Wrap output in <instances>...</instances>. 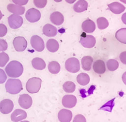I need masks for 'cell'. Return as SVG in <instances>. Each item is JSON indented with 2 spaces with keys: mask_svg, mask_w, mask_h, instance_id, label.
I'll use <instances>...</instances> for the list:
<instances>
[{
  "mask_svg": "<svg viewBox=\"0 0 126 122\" xmlns=\"http://www.w3.org/2000/svg\"><path fill=\"white\" fill-rule=\"evenodd\" d=\"M14 105L12 100L5 99L0 102V111L3 114H8L13 111Z\"/></svg>",
  "mask_w": 126,
  "mask_h": 122,
  "instance_id": "9",
  "label": "cell"
},
{
  "mask_svg": "<svg viewBox=\"0 0 126 122\" xmlns=\"http://www.w3.org/2000/svg\"><path fill=\"white\" fill-rule=\"evenodd\" d=\"M119 62L115 59H110L107 62V67L110 71H114L119 68Z\"/></svg>",
  "mask_w": 126,
  "mask_h": 122,
  "instance_id": "29",
  "label": "cell"
},
{
  "mask_svg": "<svg viewBox=\"0 0 126 122\" xmlns=\"http://www.w3.org/2000/svg\"><path fill=\"white\" fill-rule=\"evenodd\" d=\"M13 46L18 52H23L27 47V42L23 37H17L13 40Z\"/></svg>",
  "mask_w": 126,
  "mask_h": 122,
  "instance_id": "7",
  "label": "cell"
},
{
  "mask_svg": "<svg viewBox=\"0 0 126 122\" xmlns=\"http://www.w3.org/2000/svg\"><path fill=\"white\" fill-rule=\"evenodd\" d=\"M15 4L19 5V6H23L27 4L29 0H12Z\"/></svg>",
  "mask_w": 126,
  "mask_h": 122,
  "instance_id": "37",
  "label": "cell"
},
{
  "mask_svg": "<svg viewBox=\"0 0 126 122\" xmlns=\"http://www.w3.org/2000/svg\"><path fill=\"white\" fill-rule=\"evenodd\" d=\"M43 33L47 37H52L57 35V28L51 24H46L43 27Z\"/></svg>",
  "mask_w": 126,
  "mask_h": 122,
  "instance_id": "19",
  "label": "cell"
},
{
  "mask_svg": "<svg viewBox=\"0 0 126 122\" xmlns=\"http://www.w3.org/2000/svg\"><path fill=\"white\" fill-rule=\"evenodd\" d=\"M18 103L22 108L24 109H29L32 105V99L27 94H23L19 97Z\"/></svg>",
  "mask_w": 126,
  "mask_h": 122,
  "instance_id": "10",
  "label": "cell"
},
{
  "mask_svg": "<svg viewBox=\"0 0 126 122\" xmlns=\"http://www.w3.org/2000/svg\"><path fill=\"white\" fill-rule=\"evenodd\" d=\"M26 19L31 23L38 22L41 17V14L39 10L35 8H30L25 14Z\"/></svg>",
  "mask_w": 126,
  "mask_h": 122,
  "instance_id": "8",
  "label": "cell"
},
{
  "mask_svg": "<svg viewBox=\"0 0 126 122\" xmlns=\"http://www.w3.org/2000/svg\"><path fill=\"white\" fill-rule=\"evenodd\" d=\"M8 20L9 25L13 29H17L21 27L23 22V20L22 16L14 14L10 15Z\"/></svg>",
  "mask_w": 126,
  "mask_h": 122,
  "instance_id": "6",
  "label": "cell"
},
{
  "mask_svg": "<svg viewBox=\"0 0 126 122\" xmlns=\"http://www.w3.org/2000/svg\"><path fill=\"white\" fill-rule=\"evenodd\" d=\"M27 116V113L21 109H16L11 115V120L13 122H18L25 119Z\"/></svg>",
  "mask_w": 126,
  "mask_h": 122,
  "instance_id": "12",
  "label": "cell"
},
{
  "mask_svg": "<svg viewBox=\"0 0 126 122\" xmlns=\"http://www.w3.org/2000/svg\"><path fill=\"white\" fill-rule=\"evenodd\" d=\"M50 20L52 23L56 25H61L64 22V16L60 12H56L52 13L50 16Z\"/></svg>",
  "mask_w": 126,
  "mask_h": 122,
  "instance_id": "17",
  "label": "cell"
},
{
  "mask_svg": "<svg viewBox=\"0 0 126 122\" xmlns=\"http://www.w3.org/2000/svg\"><path fill=\"white\" fill-rule=\"evenodd\" d=\"M80 43L84 47L90 49L95 45L96 39L92 35H87L85 37L81 38Z\"/></svg>",
  "mask_w": 126,
  "mask_h": 122,
  "instance_id": "13",
  "label": "cell"
},
{
  "mask_svg": "<svg viewBox=\"0 0 126 122\" xmlns=\"http://www.w3.org/2000/svg\"><path fill=\"white\" fill-rule=\"evenodd\" d=\"M48 69H49V72L53 74H56L59 73L61 70L60 64L56 61H52L49 62L48 65Z\"/></svg>",
  "mask_w": 126,
  "mask_h": 122,
  "instance_id": "26",
  "label": "cell"
},
{
  "mask_svg": "<svg viewBox=\"0 0 126 122\" xmlns=\"http://www.w3.org/2000/svg\"><path fill=\"white\" fill-rule=\"evenodd\" d=\"M5 70L8 76L10 78H18L23 74V68L20 62L13 60L9 62L5 68Z\"/></svg>",
  "mask_w": 126,
  "mask_h": 122,
  "instance_id": "1",
  "label": "cell"
},
{
  "mask_svg": "<svg viewBox=\"0 0 126 122\" xmlns=\"http://www.w3.org/2000/svg\"><path fill=\"white\" fill-rule=\"evenodd\" d=\"M7 77H6V73L4 72L3 69H0V84L4 83L6 81Z\"/></svg>",
  "mask_w": 126,
  "mask_h": 122,
  "instance_id": "36",
  "label": "cell"
},
{
  "mask_svg": "<svg viewBox=\"0 0 126 122\" xmlns=\"http://www.w3.org/2000/svg\"><path fill=\"white\" fill-rule=\"evenodd\" d=\"M2 17H3V14H2L1 12V10H0V20H1Z\"/></svg>",
  "mask_w": 126,
  "mask_h": 122,
  "instance_id": "39",
  "label": "cell"
},
{
  "mask_svg": "<svg viewBox=\"0 0 126 122\" xmlns=\"http://www.w3.org/2000/svg\"><path fill=\"white\" fill-rule=\"evenodd\" d=\"M32 47L37 52H42L44 49V42L43 39L38 35H33L30 39Z\"/></svg>",
  "mask_w": 126,
  "mask_h": 122,
  "instance_id": "5",
  "label": "cell"
},
{
  "mask_svg": "<svg viewBox=\"0 0 126 122\" xmlns=\"http://www.w3.org/2000/svg\"><path fill=\"white\" fill-rule=\"evenodd\" d=\"M97 22V25L99 29L100 30H103V29H105L109 27V23L108 22V20H107L104 17H100L97 19L96 20Z\"/></svg>",
  "mask_w": 126,
  "mask_h": 122,
  "instance_id": "30",
  "label": "cell"
},
{
  "mask_svg": "<svg viewBox=\"0 0 126 122\" xmlns=\"http://www.w3.org/2000/svg\"><path fill=\"white\" fill-rule=\"evenodd\" d=\"M63 89L66 93H71L76 89V85L72 81H66L63 84Z\"/></svg>",
  "mask_w": 126,
  "mask_h": 122,
  "instance_id": "28",
  "label": "cell"
},
{
  "mask_svg": "<svg viewBox=\"0 0 126 122\" xmlns=\"http://www.w3.org/2000/svg\"><path fill=\"white\" fill-rule=\"evenodd\" d=\"M42 80L39 78H32L29 79L26 84V89L31 94L37 93L41 87Z\"/></svg>",
  "mask_w": 126,
  "mask_h": 122,
  "instance_id": "3",
  "label": "cell"
},
{
  "mask_svg": "<svg viewBox=\"0 0 126 122\" xmlns=\"http://www.w3.org/2000/svg\"><path fill=\"white\" fill-rule=\"evenodd\" d=\"M115 37L121 43H126V28H121L115 33Z\"/></svg>",
  "mask_w": 126,
  "mask_h": 122,
  "instance_id": "27",
  "label": "cell"
},
{
  "mask_svg": "<svg viewBox=\"0 0 126 122\" xmlns=\"http://www.w3.org/2000/svg\"><path fill=\"white\" fill-rule=\"evenodd\" d=\"M77 103V99L76 96L73 95H65L62 99V104L65 108H72Z\"/></svg>",
  "mask_w": 126,
  "mask_h": 122,
  "instance_id": "11",
  "label": "cell"
},
{
  "mask_svg": "<svg viewBox=\"0 0 126 122\" xmlns=\"http://www.w3.org/2000/svg\"><path fill=\"white\" fill-rule=\"evenodd\" d=\"M90 76L86 73H81L77 76V81L81 86H86L90 82Z\"/></svg>",
  "mask_w": 126,
  "mask_h": 122,
  "instance_id": "25",
  "label": "cell"
},
{
  "mask_svg": "<svg viewBox=\"0 0 126 122\" xmlns=\"http://www.w3.org/2000/svg\"><path fill=\"white\" fill-rule=\"evenodd\" d=\"M82 29L86 33H93L96 28V25L93 21L86 20L82 23Z\"/></svg>",
  "mask_w": 126,
  "mask_h": 122,
  "instance_id": "16",
  "label": "cell"
},
{
  "mask_svg": "<svg viewBox=\"0 0 126 122\" xmlns=\"http://www.w3.org/2000/svg\"><path fill=\"white\" fill-rule=\"evenodd\" d=\"M93 59L90 56H85L81 59L82 68L83 70L88 71L92 69Z\"/></svg>",
  "mask_w": 126,
  "mask_h": 122,
  "instance_id": "23",
  "label": "cell"
},
{
  "mask_svg": "<svg viewBox=\"0 0 126 122\" xmlns=\"http://www.w3.org/2000/svg\"><path fill=\"white\" fill-rule=\"evenodd\" d=\"M59 48V44L55 39H49L47 42V49L50 52H56Z\"/></svg>",
  "mask_w": 126,
  "mask_h": 122,
  "instance_id": "24",
  "label": "cell"
},
{
  "mask_svg": "<svg viewBox=\"0 0 126 122\" xmlns=\"http://www.w3.org/2000/svg\"><path fill=\"white\" fill-rule=\"evenodd\" d=\"M32 64L33 68L37 70H43L46 68V62L44 60L41 58L36 57L33 59L32 61Z\"/></svg>",
  "mask_w": 126,
  "mask_h": 122,
  "instance_id": "22",
  "label": "cell"
},
{
  "mask_svg": "<svg viewBox=\"0 0 126 122\" xmlns=\"http://www.w3.org/2000/svg\"><path fill=\"white\" fill-rule=\"evenodd\" d=\"M65 68L68 72L76 73L80 69V64L76 58H69L65 62Z\"/></svg>",
  "mask_w": 126,
  "mask_h": 122,
  "instance_id": "4",
  "label": "cell"
},
{
  "mask_svg": "<svg viewBox=\"0 0 126 122\" xmlns=\"http://www.w3.org/2000/svg\"><path fill=\"white\" fill-rule=\"evenodd\" d=\"M28 122V121H23V122Z\"/></svg>",
  "mask_w": 126,
  "mask_h": 122,
  "instance_id": "42",
  "label": "cell"
},
{
  "mask_svg": "<svg viewBox=\"0 0 126 122\" xmlns=\"http://www.w3.org/2000/svg\"><path fill=\"white\" fill-rule=\"evenodd\" d=\"M9 59H10V57L7 54L4 52H1L0 53V67L1 68L4 67L8 63Z\"/></svg>",
  "mask_w": 126,
  "mask_h": 122,
  "instance_id": "31",
  "label": "cell"
},
{
  "mask_svg": "<svg viewBox=\"0 0 126 122\" xmlns=\"http://www.w3.org/2000/svg\"><path fill=\"white\" fill-rule=\"evenodd\" d=\"M93 70L94 72L98 74H102L105 72L106 70V67L104 61L102 60H97L93 63Z\"/></svg>",
  "mask_w": 126,
  "mask_h": 122,
  "instance_id": "15",
  "label": "cell"
},
{
  "mask_svg": "<svg viewBox=\"0 0 126 122\" xmlns=\"http://www.w3.org/2000/svg\"><path fill=\"white\" fill-rule=\"evenodd\" d=\"M108 6L110 11L115 14H120L124 12V11L126 10V7L123 4H120L118 2H113L111 4H109Z\"/></svg>",
  "mask_w": 126,
  "mask_h": 122,
  "instance_id": "20",
  "label": "cell"
},
{
  "mask_svg": "<svg viewBox=\"0 0 126 122\" xmlns=\"http://www.w3.org/2000/svg\"><path fill=\"white\" fill-rule=\"evenodd\" d=\"M7 9L10 13L17 15H22L25 11V8L22 6H19L14 4H9L7 6Z\"/></svg>",
  "mask_w": 126,
  "mask_h": 122,
  "instance_id": "18",
  "label": "cell"
},
{
  "mask_svg": "<svg viewBox=\"0 0 126 122\" xmlns=\"http://www.w3.org/2000/svg\"><path fill=\"white\" fill-rule=\"evenodd\" d=\"M7 32L8 30L6 25L1 23L0 24V37H3L5 36L7 33Z\"/></svg>",
  "mask_w": 126,
  "mask_h": 122,
  "instance_id": "33",
  "label": "cell"
},
{
  "mask_svg": "<svg viewBox=\"0 0 126 122\" xmlns=\"http://www.w3.org/2000/svg\"><path fill=\"white\" fill-rule=\"evenodd\" d=\"M120 1H122V2H124V3H126V0H120Z\"/></svg>",
  "mask_w": 126,
  "mask_h": 122,
  "instance_id": "41",
  "label": "cell"
},
{
  "mask_svg": "<svg viewBox=\"0 0 126 122\" xmlns=\"http://www.w3.org/2000/svg\"><path fill=\"white\" fill-rule=\"evenodd\" d=\"M47 0H33V3L39 8H43L47 4Z\"/></svg>",
  "mask_w": 126,
  "mask_h": 122,
  "instance_id": "32",
  "label": "cell"
},
{
  "mask_svg": "<svg viewBox=\"0 0 126 122\" xmlns=\"http://www.w3.org/2000/svg\"><path fill=\"white\" fill-rule=\"evenodd\" d=\"M73 122H86V120L83 115H77L75 116Z\"/></svg>",
  "mask_w": 126,
  "mask_h": 122,
  "instance_id": "34",
  "label": "cell"
},
{
  "mask_svg": "<svg viewBox=\"0 0 126 122\" xmlns=\"http://www.w3.org/2000/svg\"><path fill=\"white\" fill-rule=\"evenodd\" d=\"M8 43L5 40L0 39V52L7 50Z\"/></svg>",
  "mask_w": 126,
  "mask_h": 122,
  "instance_id": "35",
  "label": "cell"
},
{
  "mask_svg": "<svg viewBox=\"0 0 126 122\" xmlns=\"http://www.w3.org/2000/svg\"><path fill=\"white\" fill-rule=\"evenodd\" d=\"M54 1H56V2H57V3H59V2L62 1L63 0H54Z\"/></svg>",
  "mask_w": 126,
  "mask_h": 122,
  "instance_id": "40",
  "label": "cell"
},
{
  "mask_svg": "<svg viewBox=\"0 0 126 122\" xmlns=\"http://www.w3.org/2000/svg\"><path fill=\"white\" fill-rule=\"evenodd\" d=\"M5 88L6 91L12 95H16L23 89L21 81L17 79H8Z\"/></svg>",
  "mask_w": 126,
  "mask_h": 122,
  "instance_id": "2",
  "label": "cell"
},
{
  "mask_svg": "<svg viewBox=\"0 0 126 122\" xmlns=\"http://www.w3.org/2000/svg\"><path fill=\"white\" fill-rule=\"evenodd\" d=\"M66 1L67 3H69V4H72V3H75L76 1V0H66Z\"/></svg>",
  "mask_w": 126,
  "mask_h": 122,
  "instance_id": "38",
  "label": "cell"
},
{
  "mask_svg": "<svg viewBox=\"0 0 126 122\" xmlns=\"http://www.w3.org/2000/svg\"><path fill=\"white\" fill-rule=\"evenodd\" d=\"M88 4L85 0H79L74 5V10L77 13H81L88 9Z\"/></svg>",
  "mask_w": 126,
  "mask_h": 122,
  "instance_id": "21",
  "label": "cell"
},
{
  "mask_svg": "<svg viewBox=\"0 0 126 122\" xmlns=\"http://www.w3.org/2000/svg\"><path fill=\"white\" fill-rule=\"evenodd\" d=\"M73 114L70 110L63 109L58 113V119L61 122H70L72 120Z\"/></svg>",
  "mask_w": 126,
  "mask_h": 122,
  "instance_id": "14",
  "label": "cell"
}]
</instances>
